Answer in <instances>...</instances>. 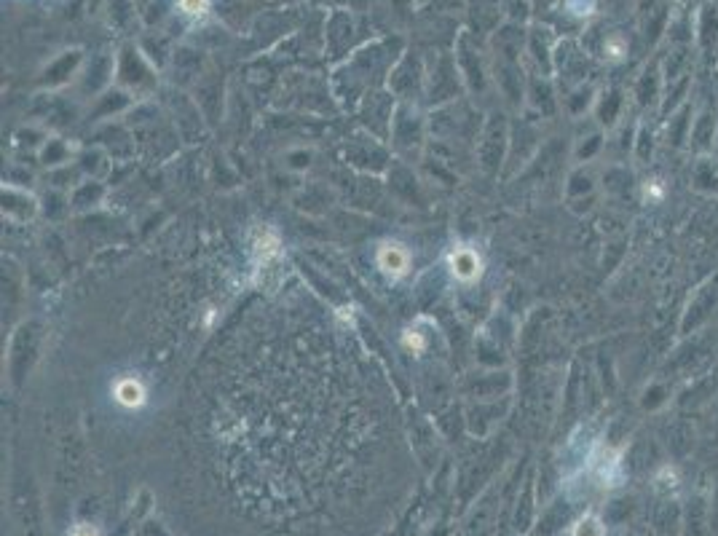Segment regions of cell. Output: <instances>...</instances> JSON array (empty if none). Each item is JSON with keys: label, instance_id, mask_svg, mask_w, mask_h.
Segmentation results:
<instances>
[{"label": "cell", "instance_id": "cell-1", "mask_svg": "<svg viewBox=\"0 0 718 536\" xmlns=\"http://www.w3.org/2000/svg\"><path fill=\"white\" fill-rule=\"evenodd\" d=\"M448 268H451V277L461 285H475L477 279L483 277V258L475 247L459 244L453 247L448 255Z\"/></svg>", "mask_w": 718, "mask_h": 536}, {"label": "cell", "instance_id": "cell-2", "mask_svg": "<svg viewBox=\"0 0 718 536\" xmlns=\"http://www.w3.org/2000/svg\"><path fill=\"white\" fill-rule=\"evenodd\" d=\"M376 263L386 279L400 282V279L408 277V271H410L408 247L400 242H381L376 250Z\"/></svg>", "mask_w": 718, "mask_h": 536}, {"label": "cell", "instance_id": "cell-3", "mask_svg": "<svg viewBox=\"0 0 718 536\" xmlns=\"http://www.w3.org/2000/svg\"><path fill=\"white\" fill-rule=\"evenodd\" d=\"M113 400L124 408V411H140L148 402V389L137 376H121L113 384Z\"/></svg>", "mask_w": 718, "mask_h": 536}, {"label": "cell", "instance_id": "cell-4", "mask_svg": "<svg viewBox=\"0 0 718 536\" xmlns=\"http://www.w3.org/2000/svg\"><path fill=\"white\" fill-rule=\"evenodd\" d=\"M252 252H255V260H258V266L263 263H271L282 255V239H279V231L276 228H263L258 236H255V242H252Z\"/></svg>", "mask_w": 718, "mask_h": 536}, {"label": "cell", "instance_id": "cell-5", "mask_svg": "<svg viewBox=\"0 0 718 536\" xmlns=\"http://www.w3.org/2000/svg\"><path fill=\"white\" fill-rule=\"evenodd\" d=\"M402 346L413 354H424L426 346H429V338H426L421 330H416V327H408V330L402 333Z\"/></svg>", "mask_w": 718, "mask_h": 536}, {"label": "cell", "instance_id": "cell-6", "mask_svg": "<svg viewBox=\"0 0 718 536\" xmlns=\"http://www.w3.org/2000/svg\"><path fill=\"white\" fill-rule=\"evenodd\" d=\"M665 196H668V185L657 180V177H654V180H646V185H643V199L649 201V204H662Z\"/></svg>", "mask_w": 718, "mask_h": 536}, {"label": "cell", "instance_id": "cell-7", "mask_svg": "<svg viewBox=\"0 0 718 536\" xmlns=\"http://www.w3.org/2000/svg\"><path fill=\"white\" fill-rule=\"evenodd\" d=\"M603 51H606V57L614 59V62H619V59H625V54H627V41L619 33L609 35V38H606V43H603Z\"/></svg>", "mask_w": 718, "mask_h": 536}, {"label": "cell", "instance_id": "cell-8", "mask_svg": "<svg viewBox=\"0 0 718 536\" xmlns=\"http://www.w3.org/2000/svg\"><path fill=\"white\" fill-rule=\"evenodd\" d=\"M209 3H212V0H177V6H180V11H183L185 17H193V19L207 17Z\"/></svg>", "mask_w": 718, "mask_h": 536}, {"label": "cell", "instance_id": "cell-9", "mask_svg": "<svg viewBox=\"0 0 718 536\" xmlns=\"http://www.w3.org/2000/svg\"><path fill=\"white\" fill-rule=\"evenodd\" d=\"M574 536H603L601 520L595 518V515H585L577 523V528H574Z\"/></svg>", "mask_w": 718, "mask_h": 536}, {"label": "cell", "instance_id": "cell-10", "mask_svg": "<svg viewBox=\"0 0 718 536\" xmlns=\"http://www.w3.org/2000/svg\"><path fill=\"white\" fill-rule=\"evenodd\" d=\"M67 536H102V534H100V528L94 526V523H86V520H81V523H76V526H70V534Z\"/></svg>", "mask_w": 718, "mask_h": 536}]
</instances>
